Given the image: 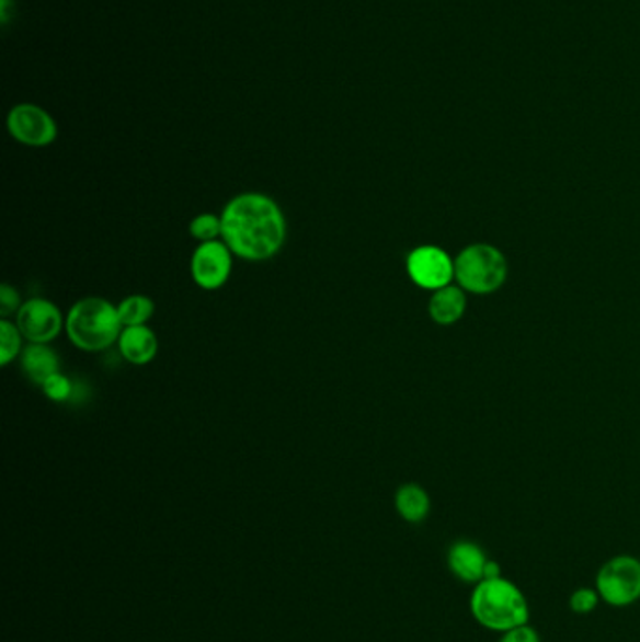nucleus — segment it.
<instances>
[{
	"instance_id": "obj_1",
	"label": "nucleus",
	"mask_w": 640,
	"mask_h": 642,
	"mask_svg": "<svg viewBox=\"0 0 640 642\" xmlns=\"http://www.w3.org/2000/svg\"><path fill=\"white\" fill-rule=\"evenodd\" d=\"M222 241L233 256L247 262H267L284 249L288 222L281 205L262 192H242L224 207Z\"/></svg>"
},
{
	"instance_id": "obj_2",
	"label": "nucleus",
	"mask_w": 640,
	"mask_h": 642,
	"mask_svg": "<svg viewBox=\"0 0 640 642\" xmlns=\"http://www.w3.org/2000/svg\"><path fill=\"white\" fill-rule=\"evenodd\" d=\"M470 612L484 630L500 635L529 622L528 599L518 584L507 577L484 578L476 584L470 596Z\"/></svg>"
},
{
	"instance_id": "obj_3",
	"label": "nucleus",
	"mask_w": 640,
	"mask_h": 642,
	"mask_svg": "<svg viewBox=\"0 0 640 642\" xmlns=\"http://www.w3.org/2000/svg\"><path fill=\"white\" fill-rule=\"evenodd\" d=\"M123 329L117 305L102 297H85L66 314V334L81 352H104L118 342Z\"/></svg>"
},
{
	"instance_id": "obj_4",
	"label": "nucleus",
	"mask_w": 640,
	"mask_h": 642,
	"mask_svg": "<svg viewBox=\"0 0 640 642\" xmlns=\"http://www.w3.org/2000/svg\"><path fill=\"white\" fill-rule=\"evenodd\" d=\"M507 276V263L500 250L490 244H471L455 260V278L473 294L496 291Z\"/></svg>"
},
{
	"instance_id": "obj_5",
	"label": "nucleus",
	"mask_w": 640,
	"mask_h": 642,
	"mask_svg": "<svg viewBox=\"0 0 640 642\" xmlns=\"http://www.w3.org/2000/svg\"><path fill=\"white\" fill-rule=\"evenodd\" d=\"M595 591L603 604L626 609L640 599V560L631 554H618L607 560L595 575Z\"/></svg>"
},
{
	"instance_id": "obj_6",
	"label": "nucleus",
	"mask_w": 640,
	"mask_h": 642,
	"mask_svg": "<svg viewBox=\"0 0 640 642\" xmlns=\"http://www.w3.org/2000/svg\"><path fill=\"white\" fill-rule=\"evenodd\" d=\"M8 131L18 144L42 149L59 136L55 118L36 104L13 105L7 118Z\"/></svg>"
},
{
	"instance_id": "obj_7",
	"label": "nucleus",
	"mask_w": 640,
	"mask_h": 642,
	"mask_svg": "<svg viewBox=\"0 0 640 642\" xmlns=\"http://www.w3.org/2000/svg\"><path fill=\"white\" fill-rule=\"evenodd\" d=\"M15 325L28 344H52L65 329L66 318L55 302L33 297L21 305Z\"/></svg>"
},
{
	"instance_id": "obj_8",
	"label": "nucleus",
	"mask_w": 640,
	"mask_h": 642,
	"mask_svg": "<svg viewBox=\"0 0 640 642\" xmlns=\"http://www.w3.org/2000/svg\"><path fill=\"white\" fill-rule=\"evenodd\" d=\"M231 270H233V252L224 241L199 243L190 260L192 280L207 291L222 288L231 276Z\"/></svg>"
},
{
	"instance_id": "obj_9",
	"label": "nucleus",
	"mask_w": 640,
	"mask_h": 642,
	"mask_svg": "<svg viewBox=\"0 0 640 642\" xmlns=\"http://www.w3.org/2000/svg\"><path fill=\"white\" fill-rule=\"evenodd\" d=\"M413 283L425 289L445 288L455 278V262L438 247H419L405 260Z\"/></svg>"
},
{
	"instance_id": "obj_10",
	"label": "nucleus",
	"mask_w": 640,
	"mask_h": 642,
	"mask_svg": "<svg viewBox=\"0 0 640 642\" xmlns=\"http://www.w3.org/2000/svg\"><path fill=\"white\" fill-rule=\"evenodd\" d=\"M489 560L487 552L478 543L466 539H458L447 551V568L452 571L453 577L473 586L483 581L484 568Z\"/></svg>"
},
{
	"instance_id": "obj_11",
	"label": "nucleus",
	"mask_w": 640,
	"mask_h": 642,
	"mask_svg": "<svg viewBox=\"0 0 640 642\" xmlns=\"http://www.w3.org/2000/svg\"><path fill=\"white\" fill-rule=\"evenodd\" d=\"M118 352L134 367L149 365L158 354V339L149 325L125 328L118 336Z\"/></svg>"
},
{
	"instance_id": "obj_12",
	"label": "nucleus",
	"mask_w": 640,
	"mask_h": 642,
	"mask_svg": "<svg viewBox=\"0 0 640 642\" xmlns=\"http://www.w3.org/2000/svg\"><path fill=\"white\" fill-rule=\"evenodd\" d=\"M59 365V355L55 354L49 344H28L21 354V370L39 387L53 374L60 372Z\"/></svg>"
},
{
	"instance_id": "obj_13",
	"label": "nucleus",
	"mask_w": 640,
	"mask_h": 642,
	"mask_svg": "<svg viewBox=\"0 0 640 642\" xmlns=\"http://www.w3.org/2000/svg\"><path fill=\"white\" fill-rule=\"evenodd\" d=\"M466 310V297L462 289L455 286H445L434 291L431 302H428V312L432 320L439 325H453L457 323Z\"/></svg>"
},
{
	"instance_id": "obj_14",
	"label": "nucleus",
	"mask_w": 640,
	"mask_h": 642,
	"mask_svg": "<svg viewBox=\"0 0 640 642\" xmlns=\"http://www.w3.org/2000/svg\"><path fill=\"white\" fill-rule=\"evenodd\" d=\"M395 507L405 523L419 525L431 513V498L423 486L405 483L395 494Z\"/></svg>"
},
{
	"instance_id": "obj_15",
	"label": "nucleus",
	"mask_w": 640,
	"mask_h": 642,
	"mask_svg": "<svg viewBox=\"0 0 640 642\" xmlns=\"http://www.w3.org/2000/svg\"><path fill=\"white\" fill-rule=\"evenodd\" d=\"M118 318L123 321V328H136L147 325V321L155 316V301L151 297L134 294L118 302Z\"/></svg>"
},
{
	"instance_id": "obj_16",
	"label": "nucleus",
	"mask_w": 640,
	"mask_h": 642,
	"mask_svg": "<svg viewBox=\"0 0 640 642\" xmlns=\"http://www.w3.org/2000/svg\"><path fill=\"white\" fill-rule=\"evenodd\" d=\"M23 334L10 320H0V365L8 367L13 359L23 354Z\"/></svg>"
},
{
	"instance_id": "obj_17",
	"label": "nucleus",
	"mask_w": 640,
	"mask_h": 642,
	"mask_svg": "<svg viewBox=\"0 0 640 642\" xmlns=\"http://www.w3.org/2000/svg\"><path fill=\"white\" fill-rule=\"evenodd\" d=\"M190 236L199 243L218 241L222 237V218L216 217L213 213H202L190 222Z\"/></svg>"
},
{
	"instance_id": "obj_18",
	"label": "nucleus",
	"mask_w": 640,
	"mask_h": 642,
	"mask_svg": "<svg viewBox=\"0 0 640 642\" xmlns=\"http://www.w3.org/2000/svg\"><path fill=\"white\" fill-rule=\"evenodd\" d=\"M602 604V597L595 588L582 586L569 596V610L579 617H588Z\"/></svg>"
},
{
	"instance_id": "obj_19",
	"label": "nucleus",
	"mask_w": 640,
	"mask_h": 642,
	"mask_svg": "<svg viewBox=\"0 0 640 642\" xmlns=\"http://www.w3.org/2000/svg\"><path fill=\"white\" fill-rule=\"evenodd\" d=\"M42 391L53 402H66V400H70V397H72L73 386L68 376H65L62 372H57L53 374L52 378H47L42 383Z\"/></svg>"
},
{
	"instance_id": "obj_20",
	"label": "nucleus",
	"mask_w": 640,
	"mask_h": 642,
	"mask_svg": "<svg viewBox=\"0 0 640 642\" xmlns=\"http://www.w3.org/2000/svg\"><path fill=\"white\" fill-rule=\"evenodd\" d=\"M21 301L20 294H18V289L10 286V284H2L0 286V316L8 320L10 316L18 314L21 309Z\"/></svg>"
},
{
	"instance_id": "obj_21",
	"label": "nucleus",
	"mask_w": 640,
	"mask_h": 642,
	"mask_svg": "<svg viewBox=\"0 0 640 642\" xmlns=\"http://www.w3.org/2000/svg\"><path fill=\"white\" fill-rule=\"evenodd\" d=\"M498 642H541V637L537 633L536 628H532L529 623L513 628V630L505 631L500 637Z\"/></svg>"
},
{
	"instance_id": "obj_22",
	"label": "nucleus",
	"mask_w": 640,
	"mask_h": 642,
	"mask_svg": "<svg viewBox=\"0 0 640 642\" xmlns=\"http://www.w3.org/2000/svg\"><path fill=\"white\" fill-rule=\"evenodd\" d=\"M498 577H503L502 565L498 564V562H494V560H489V564H487V568H484V578Z\"/></svg>"
}]
</instances>
